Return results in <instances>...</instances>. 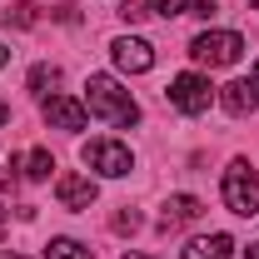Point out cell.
Listing matches in <instances>:
<instances>
[{"instance_id": "15", "label": "cell", "mask_w": 259, "mask_h": 259, "mask_svg": "<svg viewBox=\"0 0 259 259\" xmlns=\"http://www.w3.org/2000/svg\"><path fill=\"white\" fill-rule=\"evenodd\" d=\"M145 10H155V15L169 20V15H185V10H190V0H145Z\"/></svg>"}, {"instance_id": "19", "label": "cell", "mask_w": 259, "mask_h": 259, "mask_svg": "<svg viewBox=\"0 0 259 259\" xmlns=\"http://www.w3.org/2000/svg\"><path fill=\"white\" fill-rule=\"evenodd\" d=\"M0 125H10V105L5 100H0Z\"/></svg>"}, {"instance_id": "24", "label": "cell", "mask_w": 259, "mask_h": 259, "mask_svg": "<svg viewBox=\"0 0 259 259\" xmlns=\"http://www.w3.org/2000/svg\"><path fill=\"white\" fill-rule=\"evenodd\" d=\"M254 85H259V65H254Z\"/></svg>"}, {"instance_id": "5", "label": "cell", "mask_w": 259, "mask_h": 259, "mask_svg": "<svg viewBox=\"0 0 259 259\" xmlns=\"http://www.w3.org/2000/svg\"><path fill=\"white\" fill-rule=\"evenodd\" d=\"M80 160L90 164L95 175H105V180H120V175L135 169V155H130L120 140H90V145L80 150Z\"/></svg>"}, {"instance_id": "6", "label": "cell", "mask_w": 259, "mask_h": 259, "mask_svg": "<svg viewBox=\"0 0 259 259\" xmlns=\"http://www.w3.org/2000/svg\"><path fill=\"white\" fill-rule=\"evenodd\" d=\"M110 55H115V65H120L125 75H145V70L155 65V45L140 40V35H120V40L110 45Z\"/></svg>"}, {"instance_id": "1", "label": "cell", "mask_w": 259, "mask_h": 259, "mask_svg": "<svg viewBox=\"0 0 259 259\" xmlns=\"http://www.w3.org/2000/svg\"><path fill=\"white\" fill-rule=\"evenodd\" d=\"M95 120H105V125L115 130H130L140 125V105L130 100V90H120V80H110V75H90L85 80V100H80Z\"/></svg>"}, {"instance_id": "3", "label": "cell", "mask_w": 259, "mask_h": 259, "mask_svg": "<svg viewBox=\"0 0 259 259\" xmlns=\"http://www.w3.org/2000/svg\"><path fill=\"white\" fill-rule=\"evenodd\" d=\"M164 95H169V105H175L180 115H204V110L220 100V90H214L204 75L185 70V75H175V80H169V90H164Z\"/></svg>"}, {"instance_id": "12", "label": "cell", "mask_w": 259, "mask_h": 259, "mask_svg": "<svg viewBox=\"0 0 259 259\" xmlns=\"http://www.w3.org/2000/svg\"><path fill=\"white\" fill-rule=\"evenodd\" d=\"M190 220H199V199H194V194H169L164 225H190Z\"/></svg>"}, {"instance_id": "14", "label": "cell", "mask_w": 259, "mask_h": 259, "mask_svg": "<svg viewBox=\"0 0 259 259\" xmlns=\"http://www.w3.org/2000/svg\"><path fill=\"white\" fill-rule=\"evenodd\" d=\"M55 85H60V70H55V65H35V70H30V90H35L40 100L50 95Z\"/></svg>"}, {"instance_id": "17", "label": "cell", "mask_w": 259, "mask_h": 259, "mask_svg": "<svg viewBox=\"0 0 259 259\" xmlns=\"http://www.w3.org/2000/svg\"><path fill=\"white\" fill-rule=\"evenodd\" d=\"M190 10L199 15V20H214V15H220V5H214V0H190Z\"/></svg>"}, {"instance_id": "26", "label": "cell", "mask_w": 259, "mask_h": 259, "mask_svg": "<svg viewBox=\"0 0 259 259\" xmlns=\"http://www.w3.org/2000/svg\"><path fill=\"white\" fill-rule=\"evenodd\" d=\"M254 5H259V0H254Z\"/></svg>"}, {"instance_id": "11", "label": "cell", "mask_w": 259, "mask_h": 259, "mask_svg": "<svg viewBox=\"0 0 259 259\" xmlns=\"http://www.w3.org/2000/svg\"><path fill=\"white\" fill-rule=\"evenodd\" d=\"M10 169H20L30 185H40V180H50V169H55V160H50V150H30V155H20V160L10 164Z\"/></svg>"}, {"instance_id": "20", "label": "cell", "mask_w": 259, "mask_h": 259, "mask_svg": "<svg viewBox=\"0 0 259 259\" xmlns=\"http://www.w3.org/2000/svg\"><path fill=\"white\" fill-rule=\"evenodd\" d=\"M5 65H10V50H5V45H0V70H5Z\"/></svg>"}, {"instance_id": "10", "label": "cell", "mask_w": 259, "mask_h": 259, "mask_svg": "<svg viewBox=\"0 0 259 259\" xmlns=\"http://www.w3.org/2000/svg\"><path fill=\"white\" fill-rule=\"evenodd\" d=\"M234 254V239L229 234H199L185 244V259H229Z\"/></svg>"}, {"instance_id": "25", "label": "cell", "mask_w": 259, "mask_h": 259, "mask_svg": "<svg viewBox=\"0 0 259 259\" xmlns=\"http://www.w3.org/2000/svg\"><path fill=\"white\" fill-rule=\"evenodd\" d=\"M0 225H5V209H0Z\"/></svg>"}, {"instance_id": "2", "label": "cell", "mask_w": 259, "mask_h": 259, "mask_svg": "<svg viewBox=\"0 0 259 259\" xmlns=\"http://www.w3.org/2000/svg\"><path fill=\"white\" fill-rule=\"evenodd\" d=\"M220 194H225V204L234 209V214H244V220L259 214V175L249 169V160H229Z\"/></svg>"}, {"instance_id": "21", "label": "cell", "mask_w": 259, "mask_h": 259, "mask_svg": "<svg viewBox=\"0 0 259 259\" xmlns=\"http://www.w3.org/2000/svg\"><path fill=\"white\" fill-rule=\"evenodd\" d=\"M244 259H259V244H249V249H244Z\"/></svg>"}, {"instance_id": "9", "label": "cell", "mask_w": 259, "mask_h": 259, "mask_svg": "<svg viewBox=\"0 0 259 259\" xmlns=\"http://www.w3.org/2000/svg\"><path fill=\"white\" fill-rule=\"evenodd\" d=\"M220 105H225L229 115H254V105H259V85H249V80H229L225 90H220Z\"/></svg>"}, {"instance_id": "16", "label": "cell", "mask_w": 259, "mask_h": 259, "mask_svg": "<svg viewBox=\"0 0 259 259\" xmlns=\"http://www.w3.org/2000/svg\"><path fill=\"white\" fill-rule=\"evenodd\" d=\"M5 20H10V25H35V5H25V0H20V5H10V10H5Z\"/></svg>"}, {"instance_id": "23", "label": "cell", "mask_w": 259, "mask_h": 259, "mask_svg": "<svg viewBox=\"0 0 259 259\" xmlns=\"http://www.w3.org/2000/svg\"><path fill=\"white\" fill-rule=\"evenodd\" d=\"M125 259H150V254H125Z\"/></svg>"}, {"instance_id": "4", "label": "cell", "mask_w": 259, "mask_h": 259, "mask_svg": "<svg viewBox=\"0 0 259 259\" xmlns=\"http://www.w3.org/2000/svg\"><path fill=\"white\" fill-rule=\"evenodd\" d=\"M190 55L199 65H209V70H225V65H234L239 55H244V40L234 30H204L190 40Z\"/></svg>"}, {"instance_id": "8", "label": "cell", "mask_w": 259, "mask_h": 259, "mask_svg": "<svg viewBox=\"0 0 259 259\" xmlns=\"http://www.w3.org/2000/svg\"><path fill=\"white\" fill-rule=\"evenodd\" d=\"M55 199H60L65 209H90L95 204V180L90 175H55Z\"/></svg>"}, {"instance_id": "13", "label": "cell", "mask_w": 259, "mask_h": 259, "mask_svg": "<svg viewBox=\"0 0 259 259\" xmlns=\"http://www.w3.org/2000/svg\"><path fill=\"white\" fill-rule=\"evenodd\" d=\"M45 259H95L80 239H70V234H60V239H50L45 244Z\"/></svg>"}, {"instance_id": "22", "label": "cell", "mask_w": 259, "mask_h": 259, "mask_svg": "<svg viewBox=\"0 0 259 259\" xmlns=\"http://www.w3.org/2000/svg\"><path fill=\"white\" fill-rule=\"evenodd\" d=\"M0 259H20V254H10V249H0Z\"/></svg>"}, {"instance_id": "7", "label": "cell", "mask_w": 259, "mask_h": 259, "mask_svg": "<svg viewBox=\"0 0 259 259\" xmlns=\"http://www.w3.org/2000/svg\"><path fill=\"white\" fill-rule=\"evenodd\" d=\"M40 115H45V125H55V130H85V120H90V110L70 95H45L40 100Z\"/></svg>"}, {"instance_id": "18", "label": "cell", "mask_w": 259, "mask_h": 259, "mask_svg": "<svg viewBox=\"0 0 259 259\" xmlns=\"http://www.w3.org/2000/svg\"><path fill=\"white\" fill-rule=\"evenodd\" d=\"M145 15H150V10H145V5H135V0L120 5V20H130V25H135V20H145Z\"/></svg>"}]
</instances>
